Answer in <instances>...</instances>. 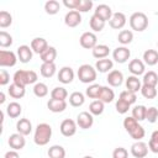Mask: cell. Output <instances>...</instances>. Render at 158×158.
<instances>
[{
  "label": "cell",
  "instance_id": "obj_1",
  "mask_svg": "<svg viewBox=\"0 0 158 158\" xmlns=\"http://www.w3.org/2000/svg\"><path fill=\"white\" fill-rule=\"evenodd\" d=\"M123 127H125V130L128 132V135H130L133 139H136V141H141V139L144 137V135H146L144 128H143V127L138 123V121H136L132 116L125 117V120H123Z\"/></svg>",
  "mask_w": 158,
  "mask_h": 158
},
{
  "label": "cell",
  "instance_id": "obj_2",
  "mask_svg": "<svg viewBox=\"0 0 158 158\" xmlns=\"http://www.w3.org/2000/svg\"><path fill=\"white\" fill-rule=\"evenodd\" d=\"M51 137H52L51 125H48L46 122H42V123H38L36 126L35 135H33V141L37 146H46L49 142Z\"/></svg>",
  "mask_w": 158,
  "mask_h": 158
},
{
  "label": "cell",
  "instance_id": "obj_3",
  "mask_svg": "<svg viewBox=\"0 0 158 158\" xmlns=\"http://www.w3.org/2000/svg\"><path fill=\"white\" fill-rule=\"evenodd\" d=\"M37 79H38V75L35 70H23V69L16 70L14 73V77H12L14 83L20 85V86H23V88L28 84L36 83Z\"/></svg>",
  "mask_w": 158,
  "mask_h": 158
},
{
  "label": "cell",
  "instance_id": "obj_4",
  "mask_svg": "<svg viewBox=\"0 0 158 158\" xmlns=\"http://www.w3.org/2000/svg\"><path fill=\"white\" fill-rule=\"evenodd\" d=\"M130 26L137 32H142L148 27V17L144 12H133L130 16Z\"/></svg>",
  "mask_w": 158,
  "mask_h": 158
},
{
  "label": "cell",
  "instance_id": "obj_5",
  "mask_svg": "<svg viewBox=\"0 0 158 158\" xmlns=\"http://www.w3.org/2000/svg\"><path fill=\"white\" fill-rule=\"evenodd\" d=\"M78 78L81 83H93L96 79V69L90 64H81L78 69Z\"/></svg>",
  "mask_w": 158,
  "mask_h": 158
},
{
  "label": "cell",
  "instance_id": "obj_6",
  "mask_svg": "<svg viewBox=\"0 0 158 158\" xmlns=\"http://www.w3.org/2000/svg\"><path fill=\"white\" fill-rule=\"evenodd\" d=\"M79 42H80V46L85 49H93L96 44H98V37L94 32H84L80 38H79Z\"/></svg>",
  "mask_w": 158,
  "mask_h": 158
},
{
  "label": "cell",
  "instance_id": "obj_7",
  "mask_svg": "<svg viewBox=\"0 0 158 158\" xmlns=\"http://www.w3.org/2000/svg\"><path fill=\"white\" fill-rule=\"evenodd\" d=\"M77 122L72 118H65L60 122V126H59V130H60V133L64 136V137H72L75 135L77 132Z\"/></svg>",
  "mask_w": 158,
  "mask_h": 158
},
{
  "label": "cell",
  "instance_id": "obj_8",
  "mask_svg": "<svg viewBox=\"0 0 158 158\" xmlns=\"http://www.w3.org/2000/svg\"><path fill=\"white\" fill-rule=\"evenodd\" d=\"M17 56L12 51H0V65L1 67H14L17 62Z\"/></svg>",
  "mask_w": 158,
  "mask_h": 158
},
{
  "label": "cell",
  "instance_id": "obj_9",
  "mask_svg": "<svg viewBox=\"0 0 158 158\" xmlns=\"http://www.w3.org/2000/svg\"><path fill=\"white\" fill-rule=\"evenodd\" d=\"M148 144L142 141H136L131 146V154L135 158H144L148 154Z\"/></svg>",
  "mask_w": 158,
  "mask_h": 158
},
{
  "label": "cell",
  "instance_id": "obj_10",
  "mask_svg": "<svg viewBox=\"0 0 158 158\" xmlns=\"http://www.w3.org/2000/svg\"><path fill=\"white\" fill-rule=\"evenodd\" d=\"M94 123V117L90 112L88 111H81L78 116H77V125L83 128V130H88L93 126Z\"/></svg>",
  "mask_w": 158,
  "mask_h": 158
},
{
  "label": "cell",
  "instance_id": "obj_11",
  "mask_svg": "<svg viewBox=\"0 0 158 158\" xmlns=\"http://www.w3.org/2000/svg\"><path fill=\"white\" fill-rule=\"evenodd\" d=\"M7 142H9V146H10L14 151H20V149H22V148L25 147V144H26L25 136L21 135V133H19V132L10 135Z\"/></svg>",
  "mask_w": 158,
  "mask_h": 158
},
{
  "label": "cell",
  "instance_id": "obj_12",
  "mask_svg": "<svg viewBox=\"0 0 158 158\" xmlns=\"http://www.w3.org/2000/svg\"><path fill=\"white\" fill-rule=\"evenodd\" d=\"M81 22V15L77 10H70L64 16V23L68 27H77Z\"/></svg>",
  "mask_w": 158,
  "mask_h": 158
},
{
  "label": "cell",
  "instance_id": "obj_13",
  "mask_svg": "<svg viewBox=\"0 0 158 158\" xmlns=\"http://www.w3.org/2000/svg\"><path fill=\"white\" fill-rule=\"evenodd\" d=\"M130 56H131V52H130V49H128L127 47H125V46L116 47V48L114 49V52H112V58H114L115 62H117V63H125V62H127L128 58H130Z\"/></svg>",
  "mask_w": 158,
  "mask_h": 158
},
{
  "label": "cell",
  "instance_id": "obj_14",
  "mask_svg": "<svg viewBox=\"0 0 158 158\" xmlns=\"http://www.w3.org/2000/svg\"><path fill=\"white\" fill-rule=\"evenodd\" d=\"M94 15H96L99 19H101L102 21H110L111 20V17H112V10H111V7L109 6V5H106V4H100V5H98L96 6V9H95V11H94Z\"/></svg>",
  "mask_w": 158,
  "mask_h": 158
},
{
  "label": "cell",
  "instance_id": "obj_15",
  "mask_svg": "<svg viewBox=\"0 0 158 158\" xmlns=\"http://www.w3.org/2000/svg\"><path fill=\"white\" fill-rule=\"evenodd\" d=\"M32 48L31 46H26V44H22L17 48V58L20 59V62L22 63H28L31 59H32Z\"/></svg>",
  "mask_w": 158,
  "mask_h": 158
},
{
  "label": "cell",
  "instance_id": "obj_16",
  "mask_svg": "<svg viewBox=\"0 0 158 158\" xmlns=\"http://www.w3.org/2000/svg\"><path fill=\"white\" fill-rule=\"evenodd\" d=\"M126 16L123 12H115L111 17V20L109 21V25L111 28H115V30H120L125 25H126Z\"/></svg>",
  "mask_w": 158,
  "mask_h": 158
},
{
  "label": "cell",
  "instance_id": "obj_17",
  "mask_svg": "<svg viewBox=\"0 0 158 158\" xmlns=\"http://www.w3.org/2000/svg\"><path fill=\"white\" fill-rule=\"evenodd\" d=\"M48 47H49V46H48L47 41H46L43 37H36V38H33V40L31 41V48H32V51H33L35 53L40 54V56H41Z\"/></svg>",
  "mask_w": 158,
  "mask_h": 158
},
{
  "label": "cell",
  "instance_id": "obj_18",
  "mask_svg": "<svg viewBox=\"0 0 158 158\" xmlns=\"http://www.w3.org/2000/svg\"><path fill=\"white\" fill-rule=\"evenodd\" d=\"M74 79V72L70 67H63L58 72V80L62 84H69Z\"/></svg>",
  "mask_w": 158,
  "mask_h": 158
},
{
  "label": "cell",
  "instance_id": "obj_19",
  "mask_svg": "<svg viewBox=\"0 0 158 158\" xmlns=\"http://www.w3.org/2000/svg\"><path fill=\"white\" fill-rule=\"evenodd\" d=\"M106 80H107L109 85H111V86H120L123 81V74L120 70L114 69V70L109 72Z\"/></svg>",
  "mask_w": 158,
  "mask_h": 158
},
{
  "label": "cell",
  "instance_id": "obj_20",
  "mask_svg": "<svg viewBox=\"0 0 158 158\" xmlns=\"http://www.w3.org/2000/svg\"><path fill=\"white\" fill-rule=\"evenodd\" d=\"M128 70L132 73V75H136V77L144 74V63L138 58L132 59L128 63Z\"/></svg>",
  "mask_w": 158,
  "mask_h": 158
},
{
  "label": "cell",
  "instance_id": "obj_21",
  "mask_svg": "<svg viewBox=\"0 0 158 158\" xmlns=\"http://www.w3.org/2000/svg\"><path fill=\"white\" fill-rule=\"evenodd\" d=\"M16 130H17L19 133H21L23 136H27L32 132V123L28 118H20L16 122Z\"/></svg>",
  "mask_w": 158,
  "mask_h": 158
},
{
  "label": "cell",
  "instance_id": "obj_22",
  "mask_svg": "<svg viewBox=\"0 0 158 158\" xmlns=\"http://www.w3.org/2000/svg\"><path fill=\"white\" fill-rule=\"evenodd\" d=\"M91 53H93V57L96 58L98 60L99 59H104V58H107V56L110 53V48L106 44H96L91 49Z\"/></svg>",
  "mask_w": 158,
  "mask_h": 158
},
{
  "label": "cell",
  "instance_id": "obj_23",
  "mask_svg": "<svg viewBox=\"0 0 158 158\" xmlns=\"http://www.w3.org/2000/svg\"><path fill=\"white\" fill-rule=\"evenodd\" d=\"M141 88H142V84L138 79V77L136 75H131L126 79V90L128 91H132V93H138L141 91Z\"/></svg>",
  "mask_w": 158,
  "mask_h": 158
},
{
  "label": "cell",
  "instance_id": "obj_24",
  "mask_svg": "<svg viewBox=\"0 0 158 158\" xmlns=\"http://www.w3.org/2000/svg\"><path fill=\"white\" fill-rule=\"evenodd\" d=\"M47 107L52 112H63L67 109V101L65 100H54L49 99L47 102Z\"/></svg>",
  "mask_w": 158,
  "mask_h": 158
},
{
  "label": "cell",
  "instance_id": "obj_25",
  "mask_svg": "<svg viewBox=\"0 0 158 158\" xmlns=\"http://www.w3.org/2000/svg\"><path fill=\"white\" fill-rule=\"evenodd\" d=\"M143 63L147 65H156L158 63V51L156 49H147L143 53Z\"/></svg>",
  "mask_w": 158,
  "mask_h": 158
},
{
  "label": "cell",
  "instance_id": "obj_26",
  "mask_svg": "<svg viewBox=\"0 0 158 158\" xmlns=\"http://www.w3.org/2000/svg\"><path fill=\"white\" fill-rule=\"evenodd\" d=\"M114 67V62L109 58H104V59H99L96 63H95V69L100 73H107V72H111Z\"/></svg>",
  "mask_w": 158,
  "mask_h": 158
},
{
  "label": "cell",
  "instance_id": "obj_27",
  "mask_svg": "<svg viewBox=\"0 0 158 158\" xmlns=\"http://www.w3.org/2000/svg\"><path fill=\"white\" fill-rule=\"evenodd\" d=\"M98 99H99L100 101H102L104 104H109V102L114 101V99H115V93H114V90H112L111 88H109V86H102V88H101V91H100V95H99Z\"/></svg>",
  "mask_w": 158,
  "mask_h": 158
},
{
  "label": "cell",
  "instance_id": "obj_28",
  "mask_svg": "<svg viewBox=\"0 0 158 158\" xmlns=\"http://www.w3.org/2000/svg\"><path fill=\"white\" fill-rule=\"evenodd\" d=\"M21 112H22V106L16 101H12L6 106V114L11 118H17L21 115Z\"/></svg>",
  "mask_w": 158,
  "mask_h": 158
},
{
  "label": "cell",
  "instance_id": "obj_29",
  "mask_svg": "<svg viewBox=\"0 0 158 158\" xmlns=\"http://www.w3.org/2000/svg\"><path fill=\"white\" fill-rule=\"evenodd\" d=\"M40 57H41L42 63H54V59L57 58V49L49 46Z\"/></svg>",
  "mask_w": 158,
  "mask_h": 158
},
{
  "label": "cell",
  "instance_id": "obj_30",
  "mask_svg": "<svg viewBox=\"0 0 158 158\" xmlns=\"http://www.w3.org/2000/svg\"><path fill=\"white\" fill-rule=\"evenodd\" d=\"M41 75L44 78H52L56 72H57V67L54 63H42L41 68H40Z\"/></svg>",
  "mask_w": 158,
  "mask_h": 158
},
{
  "label": "cell",
  "instance_id": "obj_31",
  "mask_svg": "<svg viewBox=\"0 0 158 158\" xmlns=\"http://www.w3.org/2000/svg\"><path fill=\"white\" fill-rule=\"evenodd\" d=\"M7 91H9V94H10L11 98H14V99H21V98L25 96L26 89H25L23 86H20V85L12 83V84H10Z\"/></svg>",
  "mask_w": 158,
  "mask_h": 158
},
{
  "label": "cell",
  "instance_id": "obj_32",
  "mask_svg": "<svg viewBox=\"0 0 158 158\" xmlns=\"http://www.w3.org/2000/svg\"><path fill=\"white\" fill-rule=\"evenodd\" d=\"M84 101H85V96L80 91H74V93H72L69 95V104L72 106H74V107L81 106L84 104Z\"/></svg>",
  "mask_w": 158,
  "mask_h": 158
},
{
  "label": "cell",
  "instance_id": "obj_33",
  "mask_svg": "<svg viewBox=\"0 0 158 158\" xmlns=\"http://www.w3.org/2000/svg\"><path fill=\"white\" fill-rule=\"evenodd\" d=\"M146 114H147V107L144 105H137L132 109V117L138 122L146 120Z\"/></svg>",
  "mask_w": 158,
  "mask_h": 158
},
{
  "label": "cell",
  "instance_id": "obj_34",
  "mask_svg": "<svg viewBox=\"0 0 158 158\" xmlns=\"http://www.w3.org/2000/svg\"><path fill=\"white\" fill-rule=\"evenodd\" d=\"M48 157L49 158H64L65 149L59 144H54L48 148Z\"/></svg>",
  "mask_w": 158,
  "mask_h": 158
},
{
  "label": "cell",
  "instance_id": "obj_35",
  "mask_svg": "<svg viewBox=\"0 0 158 158\" xmlns=\"http://www.w3.org/2000/svg\"><path fill=\"white\" fill-rule=\"evenodd\" d=\"M89 25H90V28L94 32H100L105 27V21H102L101 19H99L96 15H93L90 17V20H89Z\"/></svg>",
  "mask_w": 158,
  "mask_h": 158
},
{
  "label": "cell",
  "instance_id": "obj_36",
  "mask_svg": "<svg viewBox=\"0 0 158 158\" xmlns=\"http://www.w3.org/2000/svg\"><path fill=\"white\" fill-rule=\"evenodd\" d=\"M133 40V33L131 30H122L120 31L118 36H117V41L122 44V46H126L128 43H131Z\"/></svg>",
  "mask_w": 158,
  "mask_h": 158
},
{
  "label": "cell",
  "instance_id": "obj_37",
  "mask_svg": "<svg viewBox=\"0 0 158 158\" xmlns=\"http://www.w3.org/2000/svg\"><path fill=\"white\" fill-rule=\"evenodd\" d=\"M143 84L146 85H151V86H157L158 84V75L156 72L153 70H148L147 73L143 74Z\"/></svg>",
  "mask_w": 158,
  "mask_h": 158
},
{
  "label": "cell",
  "instance_id": "obj_38",
  "mask_svg": "<svg viewBox=\"0 0 158 158\" xmlns=\"http://www.w3.org/2000/svg\"><path fill=\"white\" fill-rule=\"evenodd\" d=\"M89 112H90L91 115H95V116L101 115V114L104 112V102L100 101L99 99L91 101L90 105H89Z\"/></svg>",
  "mask_w": 158,
  "mask_h": 158
},
{
  "label": "cell",
  "instance_id": "obj_39",
  "mask_svg": "<svg viewBox=\"0 0 158 158\" xmlns=\"http://www.w3.org/2000/svg\"><path fill=\"white\" fill-rule=\"evenodd\" d=\"M67 98H68V91L63 86H56L51 91V99H54V100H65Z\"/></svg>",
  "mask_w": 158,
  "mask_h": 158
},
{
  "label": "cell",
  "instance_id": "obj_40",
  "mask_svg": "<svg viewBox=\"0 0 158 158\" xmlns=\"http://www.w3.org/2000/svg\"><path fill=\"white\" fill-rule=\"evenodd\" d=\"M101 88H102V85H100V84H91V85H89V86L86 88L85 95H86L88 98H90V99H95V100H96V99L99 98V95H100Z\"/></svg>",
  "mask_w": 158,
  "mask_h": 158
},
{
  "label": "cell",
  "instance_id": "obj_41",
  "mask_svg": "<svg viewBox=\"0 0 158 158\" xmlns=\"http://www.w3.org/2000/svg\"><path fill=\"white\" fill-rule=\"evenodd\" d=\"M60 9V4L57 0H48L44 4V10L48 15H56Z\"/></svg>",
  "mask_w": 158,
  "mask_h": 158
},
{
  "label": "cell",
  "instance_id": "obj_42",
  "mask_svg": "<svg viewBox=\"0 0 158 158\" xmlns=\"http://www.w3.org/2000/svg\"><path fill=\"white\" fill-rule=\"evenodd\" d=\"M141 94H142L146 99H154V98L157 96V88H156V86H151V85L142 84Z\"/></svg>",
  "mask_w": 158,
  "mask_h": 158
},
{
  "label": "cell",
  "instance_id": "obj_43",
  "mask_svg": "<svg viewBox=\"0 0 158 158\" xmlns=\"http://www.w3.org/2000/svg\"><path fill=\"white\" fill-rule=\"evenodd\" d=\"M11 23H12V16H11V14L7 12V11H5V10L0 11V27L1 28H6Z\"/></svg>",
  "mask_w": 158,
  "mask_h": 158
},
{
  "label": "cell",
  "instance_id": "obj_44",
  "mask_svg": "<svg viewBox=\"0 0 158 158\" xmlns=\"http://www.w3.org/2000/svg\"><path fill=\"white\" fill-rule=\"evenodd\" d=\"M33 94L37 98H44L48 94V86L44 83H36L33 86Z\"/></svg>",
  "mask_w": 158,
  "mask_h": 158
},
{
  "label": "cell",
  "instance_id": "obj_45",
  "mask_svg": "<svg viewBox=\"0 0 158 158\" xmlns=\"http://www.w3.org/2000/svg\"><path fill=\"white\" fill-rule=\"evenodd\" d=\"M12 44V36L6 31H0V47L7 48Z\"/></svg>",
  "mask_w": 158,
  "mask_h": 158
},
{
  "label": "cell",
  "instance_id": "obj_46",
  "mask_svg": "<svg viewBox=\"0 0 158 158\" xmlns=\"http://www.w3.org/2000/svg\"><path fill=\"white\" fill-rule=\"evenodd\" d=\"M118 99H121V100L126 101L127 104L132 105V104H135V102H136V100H137V95H136L135 93H132V91L123 90V91H121V94H120V98H118Z\"/></svg>",
  "mask_w": 158,
  "mask_h": 158
},
{
  "label": "cell",
  "instance_id": "obj_47",
  "mask_svg": "<svg viewBox=\"0 0 158 158\" xmlns=\"http://www.w3.org/2000/svg\"><path fill=\"white\" fill-rule=\"evenodd\" d=\"M148 148L153 152V153H158V130L153 131L148 142Z\"/></svg>",
  "mask_w": 158,
  "mask_h": 158
},
{
  "label": "cell",
  "instance_id": "obj_48",
  "mask_svg": "<svg viewBox=\"0 0 158 158\" xmlns=\"http://www.w3.org/2000/svg\"><path fill=\"white\" fill-rule=\"evenodd\" d=\"M158 118V109L154 106H151L147 109V114H146V120L151 123H154Z\"/></svg>",
  "mask_w": 158,
  "mask_h": 158
},
{
  "label": "cell",
  "instance_id": "obj_49",
  "mask_svg": "<svg viewBox=\"0 0 158 158\" xmlns=\"http://www.w3.org/2000/svg\"><path fill=\"white\" fill-rule=\"evenodd\" d=\"M130 104H127L126 101H123V100H121V99H118L117 101H116V104H115V107H116V111L118 112V114H126L128 110H130Z\"/></svg>",
  "mask_w": 158,
  "mask_h": 158
},
{
  "label": "cell",
  "instance_id": "obj_50",
  "mask_svg": "<svg viewBox=\"0 0 158 158\" xmlns=\"http://www.w3.org/2000/svg\"><path fill=\"white\" fill-rule=\"evenodd\" d=\"M91 7H93V1L91 0H80L77 11H79V12H88L89 10H91Z\"/></svg>",
  "mask_w": 158,
  "mask_h": 158
},
{
  "label": "cell",
  "instance_id": "obj_51",
  "mask_svg": "<svg viewBox=\"0 0 158 158\" xmlns=\"http://www.w3.org/2000/svg\"><path fill=\"white\" fill-rule=\"evenodd\" d=\"M112 158H128V152L123 147H117L112 152Z\"/></svg>",
  "mask_w": 158,
  "mask_h": 158
},
{
  "label": "cell",
  "instance_id": "obj_52",
  "mask_svg": "<svg viewBox=\"0 0 158 158\" xmlns=\"http://www.w3.org/2000/svg\"><path fill=\"white\" fill-rule=\"evenodd\" d=\"M9 81H10V74L7 73L6 69H1L0 70V85L4 86L9 84Z\"/></svg>",
  "mask_w": 158,
  "mask_h": 158
},
{
  "label": "cell",
  "instance_id": "obj_53",
  "mask_svg": "<svg viewBox=\"0 0 158 158\" xmlns=\"http://www.w3.org/2000/svg\"><path fill=\"white\" fill-rule=\"evenodd\" d=\"M79 2H80V0H64L63 1L64 6L68 7L69 10H77L79 6Z\"/></svg>",
  "mask_w": 158,
  "mask_h": 158
},
{
  "label": "cell",
  "instance_id": "obj_54",
  "mask_svg": "<svg viewBox=\"0 0 158 158\" xmlns=\"http://www.w3.org/2000/svg\"><path fill=\"white\" fill-rule=\"evenodd\" d=\"M4 158H20V154L17 153V151L11 149V151H9V152H6V153H5Z\"/></svg>",
  "mask_w": 158,
  "mask_h": 158
},
{
  "label": "cell",
  "instance_id": "obj_55",
  "mask_svg": "<svg viewBox=\"0 0 158 158\" xmlns=\"http://www.w3.org/2000/svg\"><path fill=\"white\" fill-rule=\"evenodd\" d=\"M5 102V94L1 91L0 93V104H4Z\"/></svg>",
  "mask_w": 158,
  "mask_h": 158
},
{
  "label": "cell",
  "instance_id": "obj_56",
  "mask_svg": "<svg viewBox=\"0 0 158 158\" xmlns=\"http://www.w3.org/2000/svg\"><path fill=\"white\" fill-rule=\"evenodd\" d=\"M83 158H94V157H91V156H85V157H83Z\"/></svg>",
  "mask_w": 158,
  "mask_h": 158
},
{
  "label": "cell",
  "instance_id": "obj_57",
  "mask_svg": "<svg viewBox=\"0 0 158 158\" xmlns=\"http://www.w3.org/2000/svg\"><path fill=\"white\" fill-rule=\"evenodd\" d=\"M157 47H158V42H157Z\"/></svg>",
  "mask_w": 158,
  "mask_h": 158
}]
</instances>
